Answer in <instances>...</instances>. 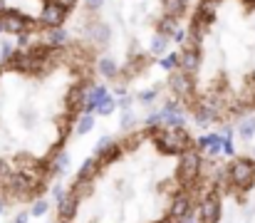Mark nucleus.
Listing matches in <instances>:
<instances>
[{"label":"nucleus","instance_id":"nucleus-21","mask_svg":"<svg viewBox=\"0 0 255 223\" xmlns=\"http://www.w3.org/2000/svg\"><path fill=\"white\" fill-rule=\"evenodd\" d=\"M253 159H255V149H253Z\"/></svg>","mask_w":255,"mask_h":223},{"label":"nucleus","instance_id":"nucleus-7","mask_svg":"<svg viewBox=\"0 0 255 223\" xmlns=\"http://www.w3.org/2000/svg\"><path fill=\"white\" fill-rule=\"evenodd\" d=\"M77 204H80V199L70 191V194H65L60 201H57V214H60V219L67 223L70 219H75V214H77Z\"/></svg>","mask_w":255,"mask_h":223},{"label":"nucleus","instance_id":"nucleus-10","mask_svg":"<svg viewBox=\"0 0 255 223\" xmlns=\"http://www.w3.org/2000/svg\"><path fill=\"white\" fill-rule=\"evenodd\" d=\"M206 151H208L211 156L221 154V151H223V137H218V134H211V137H206Z\"/></svg>","mask_w":255,"mask_h":223},{"label":"nucleus","instance_id":"nucleus-1","mask_svg":"<svg viewBox=\"0 0 255 223\" xmlns=\"http://www.w3.org/2000/svg\"><path fill=\"white\" fill-rule=\"evenodd\" d=\"M169 89L198 124L226 122L255 109V0H198Z\"/></svg>","mask_w":255,"mask_h":223},{"label":"nucleus","instance_id":"nucleus-14","mask_svg":"<svg viewBox=\"0 0 255 223\" xmlns=\"http://www.w3.org/2000/svg\"><path fill=\"white\" fill-rule=\"evenodd\" d=\"M253 134H255V117L253 119H246V122L241 124V137H243V139H251Z\"/></svg>","mask_w":255,"mask_h":223},{"label":"nucleus","instance_id":"nucleus-11","mask_svg":"<svg viewBox=\"0 0 255 223\" xmlns=\"http://www.w3.org/2000/svg\"><path fill=\"white\" fill-rule=\"evenodd\" d=\"M67 164H70V156H67L65 151H57V154L52 156V164H50V169H52V171H57V174H62V171L67 169Z\"/></svg>","mask_w":255,"mask_h":223},{"label":"nucleus","instance_id":"nucleus-5","mask_svg":"<svg viewBox=\"0 0 255 223\" xmlns=\"http://www.w3.org/2000/svg\"><path fill=\"white\" fill-rule=\"evenodd\" d=\"M124 154V149H122V144L119 142H109L104 149H99V151H94V164L99 166V169H104V166H112L119 156Z\"/></svg>","mask_w":255,"mask_h":223},{"label":"nucleus","instance_id":"nucleus-4","mask_svg":"<svg viewBox=\"0 0 255 223\" xmlns=\"http://www.w3.org/2000/svg\"><path fill=\"white\" fill-rule=\"evenodd\" d=\"M221 214H223V206H221V194L218 191H208L198 206V216L203 223H218L221 221Z\"/></svg>","mask_w":255,"mask_h":223},{"label":"nucleus","instance_id":"nucleus-20","mask_svg":"<svg viewBox=\"0 0 255 223\" xmlns=\"http://www.w3.org/2000/svg\"><path fill=\"white\" fill-rule=\"evenodd\" d=\"M7 211V204H5V199H0V216Z\"/></svg>","mask_w":255,"mask_h":223},{"label":"nucleus","instance_id":"nucleus-17","mask_svg":"<svg viewBox=\"0 0 255 223\" xmlns=\"http://www.w3.org/2000/svg\"><path fill=\"white\" fill-rule=\"evenodd\" d=\"M30 221V211H20V214H15V219L12 223H27Z\"/></svg>","mask_w":255,"mask_h":223},{"label":"nucleus","instance_id":"nucleus-15","mask_svg":"<svg viewBox=\"0 0 255 223\" xmlns=\"http://www.w3.org/2000/svg\"><path fill=\"white\" fill-rule=\"evenodd\" d=\"M12 52H15V47H12V42H7V40H5V42L0 45V62H5V60H7V57H10Z\"/></svg>","mask_w":255,"mask_h":223},{"label":"nucleus","instance_id":"nucleus-16","mask_svg":"<svg viewBox=\"0 0 255 223\" xmlns=\"http://www.w3.org/2000/svg\"><path fill=\"white\" fill-rule=\"evenodd\" d=\"M181 223H203V221H201V216H198V214H193V209H191V211L181 219Z\"/></svg>","mask_w":255,"mask_h":223},{"label":"nucleus","instance_id":"nucleus-2","mask_svg":"<svg viewBox=\"0 0 255 223\" xmlns=\"http://www.w3.org/2000/svg\"><path fill=\"white\" fill-rule=\"evenodd\" d=\"M226 179L231 186L246 191L255 184V161L251 159H233L228 166H226Z\"/></svg>","mask_w":255,"mask_h":223},{"label":"nucleus","instance_id":"nucleus-19","mask_svg":"<svg viewBox=\"0 0 255 223\" xmlns=\"http://www.w3.org/2000/svg\"><path fill=\"white\" fill-rule=\"evenodd\" d=\"M112 109H114V104H112V102H104V104L99 107V114H109Z\"/></svg>","mask_w":255,"mask_h":223},{"label":"nucleus","instance_id":"nucleus-3","mask_svg":"<svg viewBox=\"0 0 255 223\" xmlns=\"http://www.w3.org/2000/svg\"><path fill=\"white\" fill-rule=\"evenodd\" d=\"M201 176V156L196 149H188L178 154V166H176V181L178 184H193Z\"/></svg>","mask_w":255,"mask_h":223},{"label":"nucleus","instance_id":"nucleus-18","mask_svg":"<svg viewBox=\"0 0 255 223\" xmlns=\"http://www.w3.org/2000/svg\"><path fill=\"white\" fill-rule=\"evenodd\" d=\"M62 196H65V191H62V186H60V184H55V189H52V199H55V201H60Z\"/></svg>","mask_w":255,"mask_h":223},{"label":"nucleus","instance_id":"nucleus-12","mask_svg":"<svg viewBox=\"0 0 255 223\" xmlns=\"http://www.w3.org/2000/svg\"><path fill=\"white\" fill-rule=\"evenodd\" d=\"M47 209H50V204H47V201H42V199H37V201L32 204V209H30V216L40 219V216H45V214H47Z\"/></svg>","mask_w":255,"mask_h":223},{"label":"nucleus","instance_id":"nucleus-13","mask_svg":"<svg viewBox=\"0 0 255 223\" xmlns=\"http://www.w3.org/2000/svg\"><path fill=\"white\" fill-rule=\"evenodd\" d=\"M92 124H94V117L92 114H82L80 122H77V134H87L92 129Z\"/></svg>","mask_w":255,"mask_h":223},{"label":"nucleus","instance_id":"nucleus-9","mask_svg":"<svg viewBox=\"0 0 255 223\" xmlns=\"http://www.w3.org/2000/svg\"><path fill=\"white\" fill-rule=\"evenodd\" d=\"M12 174H15V169H12V161H7V159H0V186H5V189H7V184H10Z\"/></svg>","mask_w":255,"mask_h":223},{"label":"nucleus","instance_id":"nucleus-6","mask_svg":"<svg viewBox=\"0 0 255 223\" xmlns=\"http://www.w3.org/2000/svg\"><path fill=\"white\" fill-rule=\"evenodd\" d=\"M191 206H193L191 194H188V191H181V194H176V196H173V201H171L169 216L173 219V221H181V219L191 211Z\"/></svg>","mask_w":255,"mask_h":223},{"label":"nucleus","instance_id":"nucleus-8","mask_svg":"<svg viewBox=\"0 0 255 223\" xmlns=\"http://www.w3.org/2000/svg\"><path fill=\"white\" fill-rule=\"evenodd\" d=\"M97 171H99V166L94 164V159H87L85 164H82V169L77 171L75 181H94V174Z\"/></svg>","mask_w":255,"mask_h":223}]
</instances>
